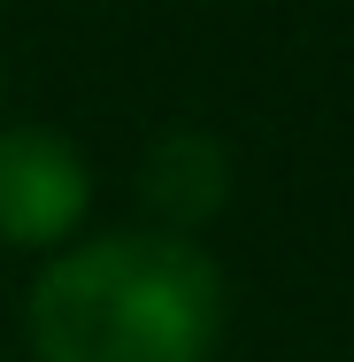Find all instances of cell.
<instances>
[{"instance_id":"6da1fadb","label":"cell","mask_w":354,"mask_h":362,"mask_svg":"<svg viewBox=\"0 0 354 362\" xmlns=\"http://www.w3.org/2000/svg\"><path fill=\"white\" fill-rule=\"evenodd\" d=\"M223 270L177 231H108L54 255L31 286L39 362H208Z\"/></svg>"},{"instance_id":"7a4b0ae2","label":"cell","mask_w":354,"mask_h":362,"mask_svg":"<svg viewBox=\"0 0 354 362\" xmlns=\"http://www.w3.org/2000/svg\"><path fill=\"white\" fill-rule=\"evenodd\" d=\"M85 201H93V177L62 132H0V239L8 247L70 239Z\"/></svg>"},{"instance_id":"3957f363","label":"cell","mask_w":354,"mask_h":362,"mask_svg":"<svg viewBox=\"0 0 354 362\" xmlns=\"http://www.w3.org/2000/svg\"><path fill=\"white\" fill-rule=\"evenodd\" d=\"M146 201H154V216L162 223H208L223 209V193H231V154L216 132H162V139L146 146V170H139Z\"/></svg>"}]
</instances>
